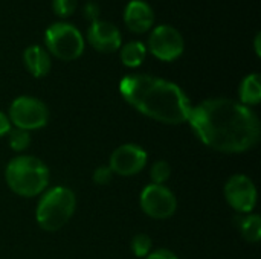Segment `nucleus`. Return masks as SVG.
<instances>
[{
	"label": "nucleus",
	"instance_id": "nucleus-1",
	"mask_svg": "<svg viewBox=\"0 0 261 259\" xmlns=\"http://www.w3.org/2000/svg\"><path fill=\"white\" fill-rule=\"evenodd\" d=\"M187 122L202 143L219 153H246L260 142L261 124L257 113L234 99H206L191 107Z\"/></svg>",
	"mask_w": 261,
	"mask_h": 259
},
{
	"label": "nucleus",
	"instance_id": "nucleus-2",
	"mask_svg": "<svg viewBox=\"0 0 261 259\" xmlns=\"http://www.w3.org/2000/svg\"><path fill=\"white\" fill-rule=\"evenodd\" d=\"M119 93L141 114L168 125L188 121L191 102L174 82L145 73H132L119 81Z\"/></svg>",
	"mask_w": 261,
	"mask_h": 259
},
{
	"label": "nucleus",
	"instance_id": "nucleus-3",
	"mask_svg": "<svg viewBox=\"0 0 261 259\" xmlns=\"http://www.w3.org/2000/svg\"><path fill=\"white\" fill-rule=\"evenodd\" d=\"M47 166L34 156H18L9 160L5 180L9 189L20 197H37L49 185Z\"/></svg>",
	"mask_w": 261,
	"mask_h": 259
},
{
	"label": "nucleus",
	"instance_id": "nucleus-4",
	"mask_svg": "<svg viewBox=\"0 0 261 259\" xmlns=\"http://www.w3.org/2000/svg\"><path fill=\"white\" fill-rule=\"evenodd\" d=\"M76 197L73 191L64 186H55L43 194L37 205V224L46 232L63 229L75 214Z\"/></svg>",
	"mask_w": 261,
	"mask_h": 259
},
{
	"label": "nucleus",
	"instance_id": "nucleus-5",
	"mask_svg": "<svg viewBox=\"0 0 261 259\" xmlns=\"http://www.w3.org/2000/svg\"><path fill=\"white\" fill-rule=\"evenodd\" d=\"M44 44L49 55L63 61H73L84 52V38L76 26L67 21H55L44 32Z\"/></svg>",
	"mask_w": 261,
	"mask_h": 259
},
{
	"label": "nucleus",
	"instance_id": "nucleus-6",
	"mask_svg": "<svg viewBox=\"0 0 261 259\" xmlns=\"http://www.w3.org/2000/svg\"><path fill=\"white\" fill-rule=\"evenodd\" d=\"M8 119L14 128L24 131L40 130L49 122V110L44 102L32 96H18L12 101Z\"/></svg>",
	"mask_w": 261,
	"mask_h": 259
},
{
	"label": "nucleus",
	"instance_id": "nucleus-7",
	"mask_svg": "<svg viewBox=\"0 0 261 259\" xmlns=\"http://www.w3.org/2000/svg\"><path fill=\"white\" fill-rule=\"evenodd\" d=\"M139 205L142 212L154 220L171 218L177 211V200L174 194L164 185L150 183L145 186L141 192Z\"/></svg>",
	"mask_w": 261,
	"mask_h": 259
},
{
	"label": "nucleus",
	"instance_id": "nucleus-8",
	"mask_svg": "<svg viewBox=\"0 0 261 259\" xmlns=\"http://www.w3.org/2000/svg\"><path fill=\"white\" fill-rule=\"evenodd\" d=\"M148 50L161 61H174L185 50V41L182 34L170 26L161 24L156 26L148 37Z\"/></svg>",
	"mask_w": 261,
	"mask_h": 259
},
{
	"label": "nucleus",
	"instance_id": "nucleus-9",
	"mask_svg": "<svg viewBox=\"0 0 261 259\" xmlns=\"http://www.w3.org/2000/svg\"><path fill=\"white\" fill-rule=\"evenodd\" d=\"M225 198L234 211L246 215L255 209L257 188L248 176L236 174L225 185Z\"/></svg>",
	"mask_w": 261,
	"mask_h": 259
},
{
	"label": "nucleus",
	"instance_id": "nucleus-10",
	"mask_svg": "<svg viewBox=\"0 0 261 259\" xmlns=\"http://www.w3.org/2000/svg\"><path fill=\"white\" fill-rule=\"evenodd\" d=\"M147 160L148 156L142 147L136 143H124L112 153L109 168L116 176L132 177L139 174L147 166Z\"/></svg>",
	"mask_w": 261,
	"mask_h": 259
},
{
	"label": "nucleus",
	"instance_id": "nucleus-11",
	"mask_svg": "<svg viewBox=\"0 0 261 259\" xmlns=\"http://www.w3.org/2000/svg\"><path fill=\"white\" fill-rule=\"evenodd\" d=\"M87 40L93 46V49L102 53H112L122 46V35L118 26L102 18L90 23L87 29Z\"/></svg>",
	"mask_w": 261,
	"mask_h": 259
},
{
	"label": "nucleus",
	"instance_id": "nucleus-12",
	"mask_svg": "<svg viewBox=\"0 0 261 259\" xmlns=\"http://www.w3.org/2000/svg\"><path fill=\"white\" fill-rule=\"evenodd\" d=\"M125 26L135 34H144L151 29L154 23L153 8L144 0H132L124 9Z\"/></svg>",
	"mask_w": 261,
	"mask_h": 259
},
{
	"label": "nucleus",
	"instance_id": "nucleus-13",
	"mask_svg": "<svg viewBox=\"0 0 261 259\" xmlns=\"http://www.w3.org/2000/svg\"><path fill=\"white\" fill-rule=\"evenodd\" d=\"M23 63H24L26 70L35 78L46 76L52 67V60H50L49 52L38 44H34V46H29L24 49Z\"/></svg>",
	"mask_w": 261,
	"mask_h": 259
},
{
	"label": "nucleus",
	"instance_id": "nucleus-14",
	"mask_svg": "<svg viewBox=\"0 0 261 259\" xmlns=\"http://www.w3.org/2000/svg\"><path fill=\"white\" fill-rule=\"evenodd\" d=\"M240 104L246 107H254L261 102V76L260 73H251L243 78L239 89Z\"/></svg>",
	"mask_w": 261,
	"mask_h": 259
},
{
	"label": "nucleus",
	"instance_id": "nucleus-15",
	"mask_svg": "<svg viewBox=\"0 0 261 259\" xmlns=\"http://www.w3.org/2000/svg\"><path fill=\"white\" fill-rule=\"evenodd\" d=\"M121 49V61L125 67H139L145 56H147V47L142 41H130L124 46L119 47Z\"/></svg>",
	"mask_w": 261,
	"mask_h": 259
},
{
	"label": "nucleus",
	"instance_id": "nucleus-16",
	"mask_svg": "<svg viewBox=\"0 0 261 259\" xmlns=\"http://www.w3.org/2000/svg\"><path fill=\"white\" fill-rule=\"evenodd\" d=\"M239 229L242 237L252 244H257L261 240V218L257 214H246L239 218Z\"/></svg>",
	"mask_w": 261,
	"mask_h": 259
},
{
	"label": "nucleus",
	"instance_id": "nucleus-17",
	"mask_svg": "<svg viewBox=\"0 0 261 259\" xmlns=\"http://www.w3.org/2000/svg\"><path fill=\"white\" fill-rule=\"evenodd\" d=\"M8 142H9V147L14 151L21 153V151H24L31 145L29 131L20 130V128H11L9 133H8Z\"/></svg>",
	"mask_w": 261,
	"mask_h": 259
},
{
	"label": "nucleus",
	"instance_id": "nucleus-18",
	"mask_svg": "<svg viewBox=\"0 0 261 259\" xmlns=\"http://www.w3.org/2000/svg\"><path fill=\"white\" fill-rule=\"evenodd\" d=\"M151 247H153V240L147 234H136L130 244L133 255L138 258H147L151 252Z\"/></svg>",
	"mask_w": 261,
	"mask_h": 259
},
{
	"label": "nucleus",
	"instance_id": "nucleus-19",
	"mask_svg": "<svg viewBox=\"0 0 261 259\" xmlns=\"http://www.w3.org/2000/svg\"><path fill=\"white\" fill-rule=\"evenodd\" d=\"M171 176V166L165 160H158L150 169V179L153 185H164Z\"/></svg>",
	"mask_w": 261,
	"mask_h": 259
},
{
	"label": "nucleus",
	"instance_id": "nucleus-20",
	"mask_svg": "<svg viewBox=\"0 0 261 259\" xmlns=\"http://www.w3.org/2000/svg\"><path fill=\"white\" fill-rule=\"evenodd\" d=\"M52 9L57 17H70L76 9V0H52Z\"/></svg>",
	"mask_w": 261,
	"mask_h": 259
},
{
	"label": "nucleus",
	"instance_id": "nucleus-21",
	"mask_svg": "<svg viewBox=\"0 0 261 259\" xmlns=\"http://www.w3.org/2000/svg\"><path fill=\"white\" fill-rule=\"evenodd\" d=\"M113 172H112V169L109 168V165L107 166H98L96 169H95V172H93V182H95V185H98V186H106V185H109L110 182H112V179H113Z\"/></svg>",
	"mask_w": 261,
	"mask_h": 259
},
{
	"label": "nucleus",
	"instance_id": "nucleus-22",
	"mask_svg": "<svg viewBox=\"0 0 261 259\" xmlns=\"http://www.w3.org/2000/svg\"><path fill=\"white\" fill-rule=\"evenodd\" d=\"M99 5L96 2H87L83 8V15L92 23L99 18Z\"/></svg>",
	"mask_w": 261,
	"mask_h": 259
},
{
	"label": "nucleus",
	"instance_id": "nucleus-23",
	"mask_svg": "<svg viewBox=\"0 0 261 259\" xmlns=\"http://www.w3.org/2000/svg\"><path fill=\"white\" fill-rule=\"evenodd\" d=\"M145 259H179L176 253H173L168 249H159L154 252H150V255Z\"/></svg>",
	"mask_w": 261,
	"mask_h": 259
},
{
	"label": "nucleus",
	"instance_id": "nucleus-24",
	"mask_svg": "<svg viewBox=\"0 0 261 259\" xmlns=\"http://www.w3.org/2000/svg\"><path fill=\"white\" fill-rule=\"evenodd\" d=\"M11 130V122L8 119V116L5 113L0 111V137L6 136Z\"/></svg>",
	"mask_w": 261,
	"mask_h": 259
},
{
	"label": "nucleus",
	"instance_id": "nucleus-25",
	"mask_svg": "<svg viewBox=\"0 0 261 259\" xmlns=\"http://www.w3.org/2000/svg\"><path fill=\"white\" fill-rule=\"evenodd\" d=\"M254 47H255V53L260 56L261 55V34L260 32H257V35H255V40H254Z\"/></svg>",
	"mask_w": 261,
	"mask_h": 259
}]
</instances>
